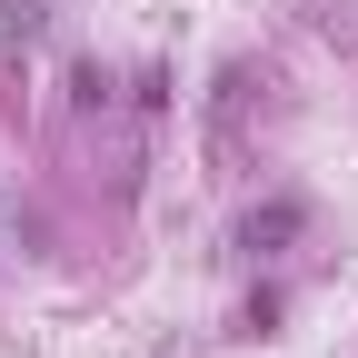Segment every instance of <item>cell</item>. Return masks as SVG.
<instances>
[{"label":"cell","mask_w":358,"mask_h":358,"mask_svg":"<svg viewBox=\"0 0 358 358\" xmlns=\"http://www.w3.org/2000/svg\"><path fill=\"white\" fill-rule=\"evenodd\" d=\"M299 219H308L299 199H268V209H249V229H239V239H249V249H259V239H289Z\"/></svg>","instance_id":"cell-1"}]
</instances>
